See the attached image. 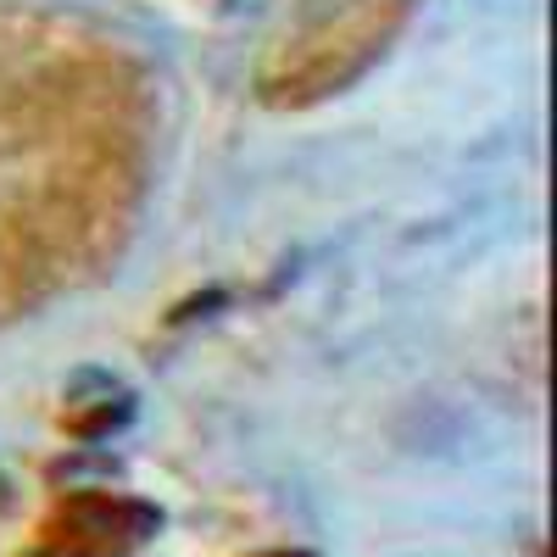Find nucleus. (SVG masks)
<instances>
[{
	"label": "nucleus",
	"mask_w": 557,
	"mask_h": 557,
	"mask_svg": "<svg viewBox=\"0 0 557 557\" xmlns=\"http://www.w3.org/2000/svg\"><path fill=\"white\" fill-rule=\"evenodd\" d=\"M257 557H312V552H257Z\"/></svg>",
	"instance_id": "3"
},
{
	"label": "nucleus",
	"mask_w": 557,
	"mask_h": 557,
	"mask_svg": "<svg viewBox=\"0 0 557 557\" xmlns=\"http://www.w3.org/2000/svg\"><path fill=\"white\" fill-rule=\"evenodd\" d=\"M412 0H307L301 17L273 39L257 67V96L268 107H312L346 89L407 23Z\"/></svg>",
	"instance_id": "1"
},
{
	"label": "nucleus",
	"mask_w": 557,
	"mask_h": 557,
	"mask_svg": "<svg viewBox=\"0 0 557 557\" xmlns=\"http://www.w3.org/2000/svg\"><path fill=\"white\" fill-rule=\"evenodd\" d=\"M157 530H162L157 507L89 491V496H67L51 513V524H45V546H57L67 557H123L128 546H139Z\"/></svg>",
	"instance_id": "2"
}]
</instances>
